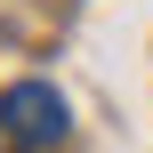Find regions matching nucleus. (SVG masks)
I'll list each match as a JSON object with an SVG mask.
<instances>
[{
  "instance_id": "obj_1",
  "label": "nucleus",
  "mask_w": 153,
  "mask_h": 153,
  "mask_svg": "<svg viewBox=\"0 0 153 153\" xmlns=\"http://www.w3.org/2000/svg\"><path fill=\"white\" fill-rule=\"evenodd\" d=\"M0 129L16 145H56L73 129V113H65V97L48 81H16V89H0Z\"/></svg>"
}]
</instances>
